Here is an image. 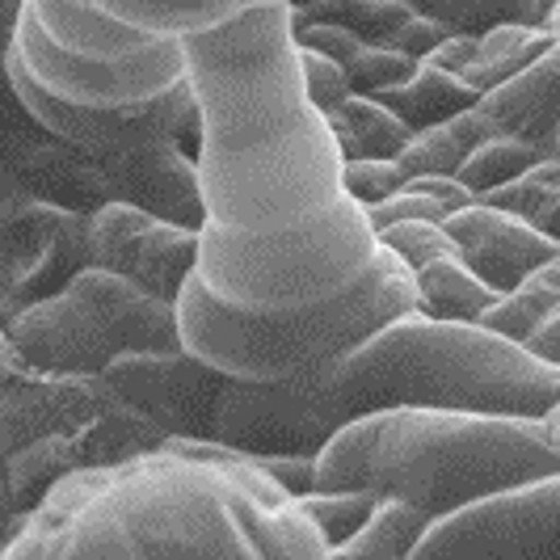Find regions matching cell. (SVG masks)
Instances as JSON below:
<instances>
[{"label":"cell","mask_w":560,"mask_h":560,"mask_svg":"<svg viewBox=\"0 0 560 560\" xmlns=\"http://www.w3.org/2000/svg\"><path fill=\"white\" fill-rule=\"evenodd\" d=\"M186 63L202 228L177 300L182 346L228 380H287L418 312L413 270L346 195V156L304 84L295 4L186 38Z\"/></svg>","instance_id":"6da1fadb"},{"label":"cell","mask_w":560,"mask_h":560,"mask_svg":"<svg viewBox=\"0 0 560 560\" xmlns=\"http://www.w3.org/2000/svg\"><path fill=\"white\" fill-rule=\"evenodd\" d=\"M0 560H329L295 493L211 439L59 480Z\"/></svg>","instance_id":"7a4b0ae2"},{"label":"cell","mask_w":560,"mask_h":560,"mask_svg":"<svg viewBox=\"0 0 560 560\" xmlns=\"http://www.w3.org/2000/svg\"><path fill=\"white\" fill-rule=\"evenodd\" d=\"M34 118L93 161L177 140L198 152L186 43L102 18L89 0H26L4 56Z\"/></svg>","instance_id":"3957f363"},{"label":"cell","mask_w":560,"mask_h":560,"mask_svg":"<svg viewBox=\"0 0 560 560\" xmlns=\"http://www.w3.org/2000/svg\"><path fill=\"white\" fill-rule=\"evenodd\" d=\"M552 472H560V447L548 421L447 409L363 413L316 455V489H363L413 505L430 523Z\"/></svg>","instance_id":"277c9868"},{"label":"cell","mask_w":560,"mask_h":560,"mask_svg":"<svg viewBox=\"0 0 560 560\" xmlns=\"http://www.w3.org/2000/svg\"><path fill=\"white\" fill-rule=\"evenodd\" d=\"M337 388L354 418L447 409L544 421L560 405V366L485 325L405 312L341 359Z\"/></svg>","instance_id":"5b68a950"},{"label":"cell","mask_w":560,"mask_h":560,"mask_svg":"<svg viewBox=\"0 0 560 560\" xmlns=\"http://www.w3.org/2000/svg\"><path fill=\"white\" fill-rule=\"evenodd\" d=\"M337 366L325 363L287 380H228L215 405L211 443L241 459H316L354 413L341 400Z\"/></svg>","instance_id":"8992f818"},{"label":"cell","mask_w":560,"mask_h":560,"mask_svg":"<svg viewBox=\"0 0 560 560\" xmlns=\"http://www.w3.org/2000/svg\"><path fill=\"white\" fill-rule=\"evenodd\" d=\"M413 560H560V472L510 485L430 523Z\"/></svg>","instance_id":"52a82bcc"},{"label":"cell","mask_w":560,"mask_h":560,"mask_svg":"<svg viewBox=\"0 0 560 560\" xmlns=\"http://www.w3.org/2000/svg\"><path fill=\"white\" fill-rule=\"evenodd\" d=\"M0 173H9L26 195L77 215H97L106 202H114L102 165L84 148L59 140L56 131H47L34 118L4 59H0Z\"/></svg>","instance_id":"ba28073f"},{"label":"cell","mask_w":560,"mask_h":560,"mask_svg":"<svg viewBox=\"0 0 560 560\" xmlns=\"http://www.w3.org/2000/svg\"><path fill=\"white\" fill-rule=\"evenodd\" d=\"M102 384L114 400L152 421L165 439H211V421L228 375L195 359L186 346H177L118 354L102 371Z\"/></svg>","instance_id":"9c48e42d"},{"label":"cell","mask_w":560,"mask_h":560,"mask_svg":"<svg viewBox=\"0 0 560 560\" xmlns=\"http://www.w3.org/2000/svg\"><path fill=\"white\" fill-rule=\"evenodd\" d=\"M89 261L177 304L195 275L198 228L168 224L127 202H106L89 215Z\"/></svg>","instance_id":"30bf717a"},{"label":"cell","mask_w":560,"mask_h":560,"mask_svg":"<svg viewBox=\"0 0 560 560\" xmlns=\"http://www.w3.org/2000/svg\"><path fill=\"white\" fill-rule=\"evenodd\" d=\"M4 341L30 371L59 380H102V371L118 359L97 320L68 291L26 304L9 320Z\"/></svg>","instance_id":"8fae6325"},{"label":"cell","mask_w":560,"mask_h":560,"mask_svg":"<svg viewBox=\"0 0 560 560\" xmlns=\"http://www.w3.org/2000/svg\"><path fill=\"white\" fill-rule=\"evenodd\" d=\"M110 182L114 202L140 207L156 220L182 228H202V186H198V161L186 143L156 140L97 161Z\"/></svg>","instance_id":"7c38bea8"},{"label":"cell","mask_w":560,"mask_h":560,"mask_svg":"<svg viewBox=\"0 0 560 560\" xmlns=\"http://www.w3.org/2000/svg\"><path fill=\"white\" fill-rule=\"evenodd\" d=\"M447 236L455 241L459 257L489 282L498 295H510L518 282L535 275L548 257H557L560 245L544 236L532 220L510 215L493 202H468L455 211L447 224Z\"/></svg>","instance_id":"4fadbf2b"},{"label":"cell","mask_w":560,"mask_h":560,"mask_svg":"<svg viewBox=\"0 0 560 560\" xmlns=\"http://www.w3.org/2000/svg\"><path fill=\"white\" fill-rule=\"evenodd\" d=\"M81 304L97 329L106 334L114 354H136V350H177L182 346V325H177V304L143 291L136 282L118 279L110 270L89 266L63 287Z\"/></svg>","instance_id":"5bb4252c"},{"label":"cell","mask_w":560,"mask_h":560,"mask_svg":"<svg viewBox=\"0 0 560 560\" xmlns=\"http://www.w3.org/2000/svg\"><path fill=\"white\" fill-rule=\"evenodd\" d=\"M485 136H518L552 156V140L560 127V38L527 68L480 93L472 106Z\"/></svg>","instance_id":"9a60e30c"},{"label":"cell","mask_w":560,"mask_h":560,"mask_svg":"<svg viewBox=\"0 0 560 560\" xmlns=\"http://www.w3.org/2000/svg\"><path fill=\"white\" fill-rule=\"evenodd\" d=\"M548 47H557V34L539 26H498L489 34H455L447 38L439 51H434V63L451 68L455 77L489 93L493 84H502L505 77H514L518 68H527L532 59H539Z\"/></svg>","instance_id":"2e32d148"},{"label":"cell","mask_w":560,"mask_h":560,"mask_svg":"<svg viewBox=\"0 0 560 560\" xmlns=\"http://www.w3.org/2000/svg\"><path fill=\"white\" fill-rule=\"evenodd\" d=\"M102 18L118 26L140 30L152 38H195L207 30H220L236 18H249L257 9L295 4V0H89Z\"/></svg>","instance_id":"e0dca14e"},{"label":"cell","mask_w":560,"mask_h":560,"mask_svg":"<svg viewBox=\"0 0 560 560\" xmlns=\"http://www.w3.org/2000/svg\"><path fill=\"white\" fill-rule=\"evenodd\" d=\"M413 282H418V312L434 316V320L480 325L485 312L502 300V295L459 257V249L425 261L421 270H413Z\"/></svg>","instance_id":"ac0fdd59"},{"label":"cell","mask_w":560,"mask_h":560,"mask_svg":"<svg viewBox=\"0 0 560 560\" xmlns=\"http://www.w3.org/2000/svg\"><path fill=\"white\" fill-rule=\"evenodd\" d=\"M380 102L393 114H400L405 127L413 131H425V127H439V122H451L455 114L472 110L480 102V89L455 77L451 68L434 63V59H421V68L396 89H384Z\"/></svg>","instance_id":"d6986e66"},{"label":"cell","mask_w":560,"mask_h":560,"mask_svg":"<svg viewBox=\"0 0 560 560\" xmlns=\"http://www.w3.org/2000/svg\"><path fill=\"white\" fill-rule=\"evenodd\" d=\"M325 118L334 127L337 148L346 161H363V156L396 161L405 152V143L413 140V127H405L400 114L388 110L380 97H363V93H350Z\"/></svg>","instance_id":"ffe728a7"},{"label":"cell","mask_w":560,"mask_h":560,"mask_svg":"<svg viewBox=\"0 0 560 560\" xmlns=\"http://www.w3.org/2000/svg\"><path fill=\"white\" fill-rule=\"evenodd\" d=\"M485 136L480 118L472 110L455 114L451 122L413 131V140L405 143V152L396 156V165L405 177H455V168L468 161V152L477 148Z\"/></svg>","instance_id":"44dd1931"},{"label":"cell","mask_w":560,"mask_h":560,"mask_svg":"<svg viewBox=\"0 0 560 560\" xmlns=\"http://www.w3.org/2000/svg\"><path fill=\"white\" fill-rule=\"evenodd\" d=\"M413 9L443 22L451 34H489L498 26L548 30L557 0H413Z\"/></svg>","instance_id":"7402d4cb"},{"label":"cell","mask_w":560,"mask_h":560,"mask_svg":"<svg viewBox=\"0 0 560 560\" xmlns=\"http://www.w3.org/2000/svg\"><path fill=\"white\" fill-rule=\"evenodd\" d=\"M477 195L459 177H405V186L393 198L366 207L375 232L380 228L405 224V220H425V224H447L455 211H464Z\"/></svg>","instance_id":"603a6c76"},{"label":"cell","mask_w":560,"mask_h":560,"mask_svg":"<svg viewBox=\"0 0 560 560\" xmlns=\"http://www.w3.org/2000/svg\"><path fill=\"white\" fill-rule=\"evenodd\" d=\"M557 308H560V253L548 257L535 275H527L510 295H502L493 308L485 312L480 325L502 337H514V341H527L544 325V316Z\"/></svg>","instance_id":"cb8c5ba5"},{"label":"cell","mask_w":560,"mask_h":560,"mask_svg":"<svg viewBox=\"0 0 560 560\" xmlns=\"http://www.w3.org/2000/svg\"><path fill=\"white\" fill-rule=\"evenodd\" d=\"M430 518L405 502H380L363 532L329 552V560H413Z\"/></svg>","instance_id":"d4e9b609"},{"label":"cell","mask_w":560,"mask_h":560,"mask_svg":"<svg viewBox=\"0 0 560 560\" xmlns=\"http://www.w3.org/2000/svg\"><path fill=\"white\" fill-rule=\"evenodd\" d=\"M295 13L304 22H329L363 43H388L396 30L413 18L409 0H295Z\"/></svg>","instance_id":"484cf974"},{"label":"cell","mask_w":560,"mask_h":560,"mask_svg":"<svg viewBox=\"0 0 560 560\" xmlns=\"http://www.w3.org/2000/svg\"><path fill=\"white\" fill-rule=\"evenodd\" d=\"M548 152H539L535 143L518 140V136H489V140H480L472 152H468V161L455 168V177L472 190L477 198L493 195V190H502L505 182H514L518 173H527L535 161H544Z\"/></svg>","instance_id":"4316f807"},{"label":"cell","mask_w":560,"mask_h":560,"mask_svg":"<svg viewBox=\"0 0 560 560\" xmlns=\"http://www.w3.org/2000/svg\"><path fill=\"white\" fill-rule=\"evenodd\" d=\"M380 502H384V498L363 493V489H308V493L300 498L304 514L312 518V527L320 532L329 552L363 532L366 523H371V514L380 510Z\"/></svg>","instance_id":"83f0119b"},{"label":"cell","mask_w":560,"mask_h":560,"mask_svg":"<svg viewBox=\"0 0 560 560\" xmlns=\"http://www.w3.org/2000/svg\"><path fill=\"white\" fill-rule=\"evenodd\" d=\"M557 195H560V161L557 156H544V161H535L527 173H518L514 182H505L502 190L477 198V202H493V207H502L510 215H523V220L535 224Z\"/></svg>","instance_id":"f1b7e54d"},{"label":"cell","mask_w":560,"mask_h":560,"mask_svg":"<svg viewBox=\"0 0 560 560\" xmlns=\"http://www.w3.org/2000/svg\"><path fill=\"white\" fill-rule=\"evenodd\" d=\"M421 68V59H409L405 51H396L388 43H363V51L346 63V81L350 93H363V97H380L384 89L405 84Z\"/></svg>","instance_id":"f546056e"},{"label":"cell","mask_w":560,"mask_h":560,"mask_svg":"<svg viewBox=\"0 0 560 560\" xmlns=\"http://www.w3.org/2000/svg\"><path fill=\"white\" fill-rule=\"evenodd\" d=\"M380 241L409 266V270H421L425 261L443 257V253L455 249V241L447 236L443 224H425V220H405V224L380 228Z\"/></svg>","instance_id":"4dcf8cb0"},{"label":"cell","mask_w":560,"mask_h":560,"mask_svg":"<svg viewBox=\"0 0 560 560\" xmlns=\"http://www.w3.org/2000/svg\"><path fill=\"white\" fill-rule=\"evenodd\" d=\"M341 177H346V195L359 198L363 207H375L384 198H393L400 186H405V173L396 161H380V156H363V161H346L341 165Z\"/></svg>","instance_id":"1f68e13d"},{"label":"cell","mask_w":560,"mask_h":560,"mask_svg":"<svg viewBox=\"0 0 560 560\" xmlns=\"http://www.w3.org/2000/svg\"><path fill=\"white\" fill-rule=\"evenodd\" d=\"M300 63H304V84H308V97L312 106L320 114H329L337 102L350 97V81H346V68L337 59L320 56V51H308L300 47Z\"/></svg>","instance_id":"d6a6232c"},{"label":"cell","mask_w":560,"mask_h":560,"mask_svg":"<svg viewBox=\"0 0 560 560\" xmlns=\"http://www.w3.org/2000/svg\"><path fill=\"white\" fill-rule=\"evenodd\" d=\"M447 38H455V34H451L443 22H434V18H425V13L413 9V18L396 30L393 38H388V47L405 51L409 59H430L443 43H447Z\"/></svg>","instance_id":"836d02e7"},{"label":"cell","mask_w":560,"mask_h":560,"mask_svg":"<svg viewBox=\"0 0 560 560\" xmlns=\"http://www.w3.org/2000/svg\"><path fill=\"white\" fill-rule=\"evenodd\" d=\"M532 354H539L544 363H552V366H560V308L557 312H548L544 316V325L535 329L527 341H523Z\"/></svg>","instance_id":"e575fe53"},{"label":"cell","mask_w":560,"mask_h":560,"mask_svg":"<svg viewBox=\"0 0 560 560\" xmlns=\"http://www.w3.org/2000/svg\"><path fill=\"white\" fill-rule=\"evenodd\" d=\"M22 4H26V0H0V59L9 56V47H13V38H18Z\"/></svg>","instance_id":"d590c367"},{"label":"cell","mask_w":560,"mask_h":560,"mask_svg":"<svg viewBox=\"0 0 560 560\" xmlns=\"http://www.w3.org/2000/svg\"><path fill=\"white\" fill-rule=\"evenodd\" d=\"M535 228H539L544 236H552V241L560 245V195L552 198V202H548V211H544V215L535 220Z\"/></svg>","instance_id":"8d00e7d4"},{"label":"cell","mask_w":560,"mask_h":560,"mask_svg":"<svg viewBox=\"0 0 560 560\" xmlns=\"http://www.w3.org/2000/svg\"><path fill=\"white\" fill-rule=\"evenodd\" d=\"M544 421H548V434H552V443L560 447V405H557V409H552V413H548Z\"/></svg>","instance_id":"74e56055"},{"label":"cell","mask_w":560,"mask_h":560,"mask_svg":"<svg viewBox=\"0 0 560 560\" xmlns=\"http://www.w3.org/2000/svg\"><path fill=\"white\" fill-rule=\"evenodd\" d=\"M548 30H552V34L560 38V0H557V9H552V22H548Z\"/></svg>","instance_id":"f35d334b"},{"label":"cell","mask_w":560,"mask_h":560,"mask_svg":"<svg viewBox=\"0 0 560 560\" xmlns=\"http://www.w3.org/2000/svg\"><path fill=\"white\" fill-rule=\"evenodd\" d=\"M552 156L560 161V127H557V140H552Z\"/></svg>","instance_id":"ab89813d"},{"label":"cell","mask_w":560,"mask_h":560,"mask_svg":"<svg viewBox=\"0 0 560 560\" xmlns=\"http://www.w3.org/2000/svg\"><path fill=\"white\" fill-rule=\"evenodd\" d=\"M409 4H413V0H409Z\"/></svg>","instance_id":"60d3db41"}]
</instances>
